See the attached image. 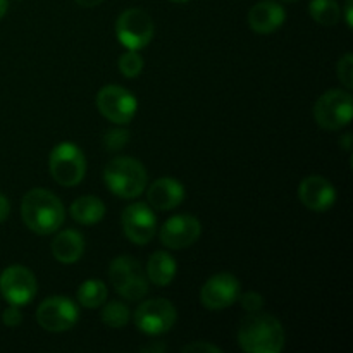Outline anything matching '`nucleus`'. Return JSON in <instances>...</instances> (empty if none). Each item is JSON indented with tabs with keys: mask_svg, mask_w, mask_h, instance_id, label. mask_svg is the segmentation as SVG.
<instances>
[{
	"mask_svg": "<svg viewBox=\"0 0 353 353\" xmlns=\"http://www.w3.org/2000/svg\"><path fill=\"white\" fill-rule=\"evenodd\" d=\"M285 2H296V0H285Z\"/></svg>",
	"mask_w": 353,
	"mask_h": 353,
	"instance_id": "obj_36",
	"label": "nucleus"
},
{
	"mask_svg": "<svg viewBox=\"0 0 353 353\" xmlns=\"http://www.w3.org/2000/svg\"><path fill=\"white\" fill-rule=\"evenodd\" d=\"M340 147H343L347 152L352 150V134L350 133H347L343 138H340Z\"/></svg>",
	"mask_w": 353,
	"mask_h": 353,
	"instance_id": "obj_32",
	"label": "nucleus"
},
{
	"mask_svg": "<svg viewBox=\"0 0 353 353\" xmlns=\"http://www.w3.org/2000/svg\"><path fill=\"white\" fill-rule=\"evenodd\" d=\"M21 217L33 233L45 236L61 230L65 219V209L57 195L48 190L34 188L23 196Z\"/></svg>",
	"mask_w": 353,
	"mask_h": 353,
	"instance_id": "obj_1",
	"label": "nucleus"
},
{
	"mask_svg": "<svg viewBox=\"0 0 353 353\" xmlns=\"http://www.w3.org/2000/svg\"><path fill=\"white\" fill-rule=\"evenodd\" d=\"M114 290L126 300H141L148 293V279L140 262L130 255L114 259L109 269Z\"/></svg>",
	"mask_w": 353,
	"mask_h": 353,
	"instance_id": "obj_6",
	"label": "nucleus"
},
{
	"mask_svg": "<svg viewBox=\"0 0 353 353\" xmlns=\"http://www.w3.org/2000/svg\"><path fill=\"white\" fill-rule=\"evenodd\" d=\"M240 295V281L230 272H219L207 279L200 290V302L209 310H223L233 305Z\"/></svg>",
	"mask_w": 353,
	"mask_h": 353,
	"instance_id": "obj_13",
	"label": "nucleus"
},
{
	"mask_svg": "<svg viewBox=\"0 0 353 353\" xmlns=\"http://www.w3.org/2000/svg\"><path fill=\"white\" fill-rule=\"evenodd\" d=\"M71 216L76 223L83 224V226H92V224L100 223L105 216V205L99 196L85 195L79 196L72 202L71 205Z\"/></svg>",
	"mask_w": 353,
	"mask_h": 353,
	"instance_id": "obj_20",
	"label": "nucleus"
},
{
	"mask_svg": "<svg viewBox=\"0 0 353 353\" xmlns=\"http://www.w3.org/2000/svg\"><path fill=\"white\" fill-rule=\"evenodd\" d=\"M352 10H353V0H347L345 3V21H347V26L353 28V19H352Z\"/></svg>",
	"mask_w": 353,
	"mask_h": 353,
	"instance_id": "obj_31",
	"label": "nucleus"
},
{
	"mask_svg": "<svg viewBox=\"0 0 353 353\" xmlns=\"http://www.w3.org/2000/svg\"><path fill=\"white\" fill-rule=\"evenodd\" d=\"M353 100L350 90H330L314 105V117L323 130L338 131L352 123Z\"/></svg>",
	"mask_w": 353,
	"mask_h": 353,
	"instance_id": "obj_5",
	"label": "nucleus"
},
{
	"mask_svg": "<svg viewBox=\"0 0 353 353\" xmlns=\"http://www.w3.org/2000/svg\"><path fill=\"white\" fill-rule=\"evenodd\" d=\"M336 72H338V79L343 83L345 88L352 90L353 88V55L352 54H345L343 57L338 61Z\"/></svg>",
	"mask_w": 353,
	"mask_h": 353,
	"instance_id": "obj_26",
	"label": "nucleus"
},
{
	"mask_svg": "<svg viewBox=\"0 0 353 353\" xmlns=\"http://www.w3.org/2000/svg\"><path fill=\"white\" fill-rule=\"evenodd\" d=\"M116 34L128 50H141L154 38V21L143 9H126L117 17Z\"/></svg>",
	"mask_w": 353,
	"mask_h": 353,
	"instance_id": "obj_7",
	"label": "nucleus"
},
{
	"mask_svg": "<svg viewBox=\"0 0 353 353\" xmlns=\"http://www.w3.org/2000/svg\"><path fill=\"white\" fill-rule=\"evenodd\" d=\"M299 199L314 212H326L336 202V190L323 176H307L299 186Z\"/></svg>",
	"mask_w": 353,
	"mask_h": 353,
	"instance_id": "obj_15",
	"label": "nucleus"
},
{
	"mask_svg": "<svg viewBox=\"0 0 353 353\" xmlns=\"http://www.w3.org/2000/svg\"><path fill=\"white\" fill-rule=\"evenodd\" d=\"M183 352H193V353H200V352H207V353H221L219 347L212 343H205V341H195V343H190L186 347H183Z\"/></svg>",
	"mask_w": 353,
	"mask_h": 353,
	"instance_id": "obj_29",
	"label": "nucleus"
},
{
	"mask_svg": "<svg viewBox=\"0 0 353 353\" xmlns=\"http://www.w3.org/2000/svg\"><path fill=\"white\" fill-rule=\"evenodd\" d=\"M74 2L81 7H95L99 3H102L103 0H74Z\"/></svg>",
	"mask_w": 353,
	"mask_h": 353,
	"instance_id": "obj_33",
	"label": "nucleus"
},
{
	"mask_svg": "<svg viewBox=\"0 0 353 353\" xmlns=\"http://www.w3.org/2000/svg\"><path fill=\"white\" fill-rule=\"evenodd\" d=\"M171 2H174V3H185V2H190V0H171Z\"/></svg>",
	"mask_w": 353,
	"mask_h": 353,
	"instance_id": "obj_35",
	"label": "nucleus"
},
{
	"mask_svg": "<svg viewBox=\"0 0 353 353\" xmlns=\"http://www.w3.org/2000/svg\"><path fill=\"white\" fill-rule=\"evenodd\" d=\"M121 224H123L128 240L133 241L134 245L150 243L157 231V217H155L154 210L150 205L141 202L131 203L124 209L123 216H121Z\"/></svg>",
	"mask_w": 353,
	"mask_h": 353,
	"instance_id": "obj_12",
	"label": "nucleus"
},
{
	"mask_svg": "<svg viewBox=\"0 0 353 353\" xmlns=\"http://www.w3.org/2000/svg\"><path fill=\"white\" fill-rule=\"evenodd\" d=\"M107 300V286L100 279H86L78 288V302L86 309H99Z\"/></svg>",
	"mask_w": 353,
	"mask_h": 353,
	"instance_id": "obj_21",
	"label": "nucleus"
},
{
	"mask_svg": "<svg viewBox=\"0 0 353 353\" xmlns=\"http://www.w3.org/2000/svg\"><path fill=\"white\" fill-rule=\"evenodd\" d=\"M238 300H240L241 307H243L248 314L259 312V310H262V307H264V299H262L261 293L257 292H247L243 293V295H238Z\"/></svg>",
	"mask_w": 353,
	"mask_h": 353,
	"instance_id": "obj_27",
	"label": "nucleus"
},
{
	"mask_svg": "<svg viewBox=\"0 0 353 353\" xmlns=\"http://www.w3.org/2000/svg\"><path fill=\"white\" fill-rule=\"evenodd\" d=\"M130 141V131L123 130V128H114L103 134V147L107 150H121Z\"/></svg>",
	"mask_w": 353,
	"mask_h": 353,
	"instance_id": "obj_25",
	"label": "nucleus"
},
{
	"mask_svg": "<svg viewBox=\"0 0 353 353\" xmlns=\"http://www.w3.org/2000/svg\"><path fill=\"white\" fill-rule=\"evenodd\" d=\"M202 234V224L190 214H179L165 221L161 228V241L172 250H183L195 243Z\"/></svg>",
	"mask_w": 353,
	"mask_h": 353,
	"instance_id": "obj_14",
	"label": "nucleus"
},
{
	"mask_svg": "<svg viewBox=\"0 0 353 353\" xmlns=\"http://www.w3.org/2000/svg\"><path fill=\"white\" fill-rule=\"evenodd\" d=\"M97 107L105 119L114 124H128L137 116L138 102L133 93L117 85H107L100 88L97 95Z\"/></svg>",
	"mask_w": 353,
	"mask_h": 353,
	"instance_id": "obj_9",
	"label": "nucleus"
},
{
	"mask_svg": "<svg viewBox=\"0 0 353 353\" xmlns=\"http://www.w3.org/2000/svg\"><path fill=\"white\" fill-rule=\"evenodd\" d=\"M119 71L124 78H138L143 71V57L138 54V50H128L119 57Z\"/></svg>",
	"mask_w": 353,
	"mask_h": 353,
	"instance_id": "obj_24",
	"label": "nucleus"
},
{
	"mask_svg": "<svg viewBox=\"0 0 353 353\" xmlns=\"http://www.w3.org/2000/svg\"><path fill=\"white\" fill-rule=\"evenodd\" d=\"M7 7H9V0H0V19H2V17L6 16Z\"/></svg>",
	"mask_w": 353,
	"mask_h": 353,
	"instance_id": "obj_34",
	"label": "nucleus"
},
{
	"mask_svg": "<svg viewBox=\"0 0 353 353\" xmlns=\"http://www.w3.org/2000/svg\"><path fill=\"white\" fill-rule=\"evenodd\" d=\"M286 10L281 3L262 0L248 10V24L259 34H271L285 24Z\"/></svg>",
	"mask_w": 353,
	"mask_h": 353,
	"instance_id": "obj_16",
	"label": "nucleus"
},
{
	"mask_svg": "<svg viewBox=\"0 0 353 353\" xmlns=\"http://www.w3.org/2000/svg\"><path fill=\"white\" fill-rule=\"evenodd\" d=\"M238 345L247 353H279L285 347V330L271 314L252 312L241 321Z\"/></svg>",
	"mask_w": 353,
	"mask_h": 353,
	"instance_id": "obj_2",
	"label": "nucleus"
},
{
	"mask_svg": "<svg viewBox=\"0 0 353 353\" xmlns=\"http://www.w3.org/2000/svg\"><path fill=\"white\" fill-rule=\"evenodd\" d=\"M48 169L61 186H76L83 181L86 172L85 154L78 145L62 141L52 148L48 155Z\"/></svg>",
	"mask_w": 353,
	"mask_h": 353,
	"instance_id": "obj_4",
	"label": "nucleus"
},
{
	"mask_svg": "<svg viewBox=\"0 0 353 353\" xmlns=\"http://www.w3.org/2000/svg\"><path fill=\"white\" fill-rule=\"evenodd\" d=\"M176 271H178V264H176L174 257L168 252H155L152 257L148 259L147 264V278L150 279L154 285L157 286H168L174 279Z\"/></svg>",
	"mask_w": 353,
	"mask_h": 353,
	"instance_id": "obj_19",
	"label": "nucleus"
},
{
	"mask_svg": "<svg viewBox=\"0 0 353 353\" xmlns=\"http://www.w3.org/2000/svg\"><path fill=\"white\" fill-rule=\"evenodd\" d=\"M3 324L7 327H17L21 323H23V314H21L19 307L17 305H10L9 309L3 310V316H2Z\"/></svg>",
	"mask_w": 353,
	"mask_h": 353,
	"instance_id": "obj_28",
	"label": "nucleus"
},
{
	"mask_svg": "<svg viewBox=\"0 0 353 353\" xmlns=\"http://www.w3.org/2000/svg\"><path fill=\"white\" fill-rule=\"evenodd\" d=\"M85 238L74 230H64L52 241V255L61 264H74L83 257Z\"/></svg>",
	"mask_w": 353,
	"mask_h": 353,
	"instance_id": "obj_18",
	"label": "nucleus"
},
{
	"mask_svg": "<svg viewBox=\"0 0 353 353\" xmlns=\"http://www.w3.org/2000/svg\"><path fill=\"white\" fill-rule=\"evenodd\" d=\"M100 319L105 326L112 327V330H121L130 323L131 312L123 302H109L100 312Z\"/></svg>",
	"mask_w": 353,
	"mask_h": 353,
	"instance_id": "obj_23",
	"label": "nucleus"
},
{
	"mask_svg": "<svg viewBox=\"0 0 353 353\" xmlns=\"http://www.w3.org/2000/svg\"><path fill=\"white\" fill-rule=\"evenodd\" d=\"M79 310L76 303L68 296H50L43 300L37 310V321L45 331L62 333L76 326Z\"/></svg>",
	"mask_w": 353,
	"mask_h": 353,
	"instance_id": "obj_10",
	"label": "nucleus"
},
{
	"mask_svg": "<svg viewBox=\"0 0 353 353\" xmlns=\"http://www.w3.org/2000/svg\"><path fill=\"white\" fill-rule=\"evenodd\" d=\"M148 205L155 210H172L185 200V188L172 178H161L147 192Z\"/></svg>",
	"mask_w": 353,
	"mask_h": 353,
	"instance_id": "obj_17",
	"label": "nucleus"
},
{
	"mask_svg": "<svg viewBox=\"0 0 353 353\" xmlns=\"http://www.w3.org/2000/svg\"><path fill=\"white\" fill-rule=\"evenodd\" d=\"M176 307L165 299L145 300L134 310V324L148 336H161L172 330L176 324Z\"/></svg>",
	"mask_w": 353,
	"mask_h": 353,
	"instance_id": "obj_8",
	"label": "nucleus"
},
{
	"mask_svg": "<svg viewBox=\"0 0 353 353\" xmlns=\"http://www.w3.org/2000/svg\"><path fill=\"white\" fill-rule=\"evenodd\" d=\"M107 188L121 199H137L147 188L148 174L140 161L133 157H116L103 169Z\"/></svg>",
	"mask_w": 353,
	"mask_h": 353,
	"instance_id": "obj_3",
	"label": "nucleus"
},
{
	"mask_svg": "<svg viewBox=\"0 0 353 353\" xmlns=\"http://www.w3.org/2000/svg\"><path fill=\"white\" fill-rule=\"evenodd\" d=\"M9 212H10L9 199H7L6 195H2V193H0V223H3V221L9 217Z\"/></svg>",
	"mask_w": 353,
	"mask_h": 353,
	"instance_id": "obj_30",
	"label": "nucleus"
},
{
	"mask_svg": "<svg viewBox=\"0 0 353 353\" xmlns=\"http://www.w3.org/2000/svg\"><path fill=\"white\" fill-rule=\"evenodd\" d=\"M309 12L312 19L323 26H334L341 16L336 0H310Z\"/></svg>",
	"mask_w": 353,
	"mask_h": 353,
	"instance_id": "obj_22",
	"label": "nucleus"
},
{
	"mask_svg": "<svg viewBox=\"0 0 353 353\" xmlns=\"http://www.w3.org/2000/svg\"><path fill=\"white\" fill-rule=\"evenodd\" d=\"M38 290L37 278L24 265H10L0 276V293L10 305H28Z\"/></svg>",
	"mask_w": 353,
	"mask_h": 353,
	"instance_id": "obj_11",
	"label": "nucleus"
}]
</instances>
